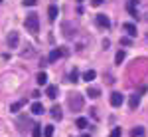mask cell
<instances>
[{
	"mask_svg": "<svg viewBox=\"0 0 148 137\" xmlns=\"http://www.w3.org/2000/svg\"><path fill=\"white\" fill-rule=\"evenodd\" d=\"M24 26H26V30H28V32L38 34V32H40V18H38V14H30V16H26Z\"/></svg>",
	"mask_w": 148,
	"mask_h": 137,
	"instance_id": "6da1fadb",
	"label": "cell"
},
{
	"mask_svg": "<svg viewBox=\"0 0 148 137\" xmlns=\"http://www.w3.org/2000/svg\"><path fill=\"white\" fill-rule=\"evenodd\" d=\"M67 103H69V107H71L73 111H79L81 107H83V95H81V93H73V95L67 97Z\"/></svg>",
	"mask_w": 148,
	"mask_h": 137,
	"instance_id": "7a4b0ae2",
	"label": "cell"
},
{
	"mask_svg": "<svg viewBox=\"0 0 148 137\" xmlns=\"http://www.w3.org/2000/svg\"><path fill=\"white\" fill-rule=\"evenodd\" d=\"M63 54H65V50H63V48H56V50H51V52H49L47 62H49V64H53V62H57V60L63 56Z\"/></svg>",
	"mask_w": 148,
	"mask_h": 137,
	"instance_id": "3957f363",
	"label": "cell"
},
{
	"mask_svg": "<svg viewBox=\"0 0 148 137\" xmlns=\"http://www.w3.org/2000/svg\"><path fill=\"white\" fill-rule=\"evenodd\" d=\"M123 102H125L123 93H119V91H113V93H111V105H113V107H121Z\"/></svg>",
	"mask_w": 148,
	"mask_h": 137,
	"instance_id": "277c9868",
	"label": "cell"
},
{
	"mask_svg": "<svg viewBox=\"0 0 148 137\" xmlns=\"http://www.w3.org/2000/svg\"><path fill=\"white\" fill-rule=\"evenodd\" d=\"M97 24H99L101 28H111V20H109V16H105V14H97Z\"/></svg>",
	"mask_w": 148,
	"mask_h": 137,
	"instance_id": "5b68a950",
	"label": "cell"
},
{
	"mask_svg": "<svg viewBox=\"0 0 148 137\" xmlns=\"http://www.w3.org/2000/svg\"><path fill=\"white\" fill-rule=\"evenodd\" d=\"M18 42H20L18 32H10V34H8V46H10V48H16V46H18Z\"/></svg>",
	"mask_w": 148,
	"mask_h": 137,
	"instance_id": "8992f818",
	"label": "cell"
},
{
	"mask_svg": "<svg viewBox=\"0 0 148 137\" xmlns=\"http://www.w3.org/2000/svg\"><path fill=\"white\" fill-rule=\"evenodd\" d=\"M136 8H138V0H128L126 2V10L130 12L134 18H136Z\"/></svg>",
	"mask_w": 148,
	"mask_h": 137,
	"instance_id": "52a82bcc",
	"label": "cell"
},
{
	"mask_svg": "<svg viewBox=\"0 0 148 137\" xmlns=\"http://www.w3.org/2000/svg\"><path fill=\"white\" fill-rule=\"evenodd\" d=\"M30 111H32L34 115H42V113H44V105H42L40 102H34V103H32V107H30Z\"/></svg>",
	"mask_w": 148,
	"mask_h": 137,
	"instance_id": "ba28073f",
	"label": "cell"
},
{
	"mask_svg": "<svg viewBox=\"0 0 148 137\" xmlns=\"http://www.w3.org/2000/svg\"><path fill=\"white\" fill-rule=\"evenodd\" d=\"M57 14H59V10H57V6H56V4H51V6L47 8V18H49V20L53 22V20L57 18Z\"/></svg>",
	"mask_w": 148,
	"mask_h": 137,
	"instance_id": "9c48e42d",
	"label": "cell"
},
{
	"mask_svg": "<svg viewBox=\"0 0 148 137\" xmlns=\"http://www.w3.org/2000/svg\"><path fill=\"white\" fill-rule=\"evenodd\" d=\"M144 135H146V129L142 125H136L132 129V133H130V137H144Z\"/></svg>",
	"mask_w": 148,
	"mask_h": 137,
	"instance_id": "30bf717a",
	"label": "cell"
},
{
	"mask_svg": "<svg viewBox=\"0 0 148 137\" xmlns=\"http://www.w3.org/2000/svg\"><path fill=\"white\" fill-rule=\"evenodd\" d=\"M87 95H89V97H91V99H97V97H99V95H101V90H99V88H87Z\"/></svg>",
	"mask_w": 148,
	"mask_h": 137,
	"instance_id": "8fae6325",
	"label": "cell"
},
{
	"mask_svg": "<svg viewBox=\"0 0 148 137\" xmlns=\"http://www.w3.org/2000/svg\"><path fill=\"white\" fill-rule=\"evenodd\" d=\"M46 95L49 97V99H56V95H57V86H47V88H46Z\"/></svg>",
	"mask_w": 148,
	"mask_h": 137,
	"instance_id": "7c38bea8",
	"label": "cell"
},
{
	"mask_svg": "<svg viewBox=\"0 0 148 137\" xmlns=\"http://www.w3.org/2000/svg\"><path fill=\"white\" fill-rule=\"evenodd\" d=\"M95 78H97V72H95V70H87V72L83 74V80L87 81V83H89V81H93Z\"/></svg>",
	"mask_w": 148,
	"mask_h": 137,
	"instance_id": "4fadbf2b",
	"label": "cell"
},
{
	"mask_svg": "<svg viewBox=\"0 0 148 137\" xmlns=\"http://www.w3.org/2000/svg\"><path fill=\"white\" fill-rule=\"evenodd\" d=\"M138 103H140V95L138 93H134V95H130V102H128V105H130V109H136Z\"/></svg>",
	"mask_w": 148,
	"mask_h": 137,
	"instance_id": "5bb4252c",
	"label": "cell"
},
{
	"mask_svg": "<svg viewBox=\"0 0 148 137\" xmlns=\"http://www.w3.org/2000/svg\"><path fill=\"white\" fill-rule=\"evenodd\" d=\"M123 28L128 32V36H136V26H134V24L126 22V24H123Z\"/></svg>",
	"mask_w": 148,
	"mask_h": 137,
	"instance_id": "9a60e30c",
	"label": "cell"
},
{
	"mask_svg": "<svg viewBox=\"0 0 148 137\" xmlns=\"http://www.w3.org/2000/svg\"><path fill=\"white\" fill-rule=\"evenodd\" d=\"M36 81H38V86H46L47 83V74L46 72H40L38 78H36Z\"/></svg>",
	"mask_w": 148,
	"mask_h": 137,
	"instance_id": "2e32d148",
	"label": "cell"
},
{
	"mask_svg": "<svg viewBox=\"0 0 148 137\" xmlns=\"http://www.w3.org/2000/svg\"><path fill=\"white\" fill-rule=\"evenodd\" d=\"M51 117L57 119V121L61 119V109H59V105H53V107H51Z\"/></svg>",
	"mask_w": 148,
	"mask_h": 137,
	"instance_id": "e0dca14e",
	"label": "cell"
},
{
	"mask_svg": "<svg viewBox=\"0 0 148 137\" xmlns=\"http://www.w3.org/2000/svg\"><path fill=\"white\" fill-rule=\"evenodd\" d=\"M75 125L79 127V129H85V127L89 125V121H87V119H85V117H79V119H77V121H75Z\"/></svg>",
	"mask_w": 148,
	"mask_h": 137,
	"instance_id": "ac0fdd59",
	"label": "cell"
},
{
	"mask_svg": "<svg viewBox=\"0 0 148 137\" xmlns=\"http://www.w3.org/2000/svg\"><path fill=\"white\" fill-rule=\"evenodd\" d=\"M69 80L73 81V83H77V81H79V72H77V68H73V72L69 74Z\"/></svg>",
	"mask_w": 148,
	"mask_h": 137,
	"instance_id": "d6986e66",
	"label": "cell"
},
{
	"mask_svg": "<svg viewBox=\"0 0 148 137\" xmlns=\"http://www.w3.org/2000/svg\"><path fill=\"white\" fill-rule=\"evenodd\" d=\"M125 58H126V54L123 52V50H119V52H116V56H114V62H116V64H121Z\"/></svg>",
	"mask_w": 148,
	"mask_h": 137,
	"instance_id": "ffe728a7",
	"label": "cell"
},
{
	"mask_svg": "<svg viewBox=\"0 0 148 137\" xmlns=\"http://www.w3.org/2000/svg\"><path fill=\"white\" fill-rule=\"evenodd\" d=\"M32 137H42V125H34V129H32Z\"/></svg>",
	"mask_w": 148,
	"mask_h": 137,
	"instance_id": "44dd1931",
	"label": "cell"
},
{
	"mask_svg": "<svg viewBox=\"0 0 148 137\" xmlns=\"http://www.w3.org/2000/svg\"><path fill=\"white\" fill-rule=\"evenodd\" d=\"M22 105H24V102H16V103H12V105H10V111H12V113H16V111H18V109H20Z\"/></svg>",
	"mask_w": 148,
	"mask_h": 137,
	"instance_id": "7402d4cb",
	"label": "cell"
},
{
	"mask_svg": "<svg viewBox=\"0 0 148 137\" xmlns=\"http://www.w3.org/2000/svg\"><path fill=\"white\" fill-rule=\"evenodd\" d=\"M44 135H46V137L53 135V125H46V127H44Z\"/></svg>",
	"mask_w": 148,
	"mask_h": 137,
	"instance_id": "603a6c76",
	"label": "cell"
},
{
	"mask_svg": "<svg viewBox=\"0 0 148 137\" xmlns=\"http://www.w3.org/2000/svg\"><path fill=\"white\" fill-rule=\"evenodd\" d=\"M121 135H123V131H121V127H114L113 131H111V135H109V137H121Z\"/></svg>",
	"mask_w": 148,
	"mask_h": 137,
	"instance_id": "cb8c5ba5",
	"label": "cell"
},
{
	"mask_svg": "<svg viewBox=\"0 0 148 137\" xmlns=\"http://www.w3.org/2000/svg\"><path fill=\"white\" fill-rule=\"evenodd\" d=\"M38 0H24V6H36Z\"/></svg>",
	"mask_w": 148,
	"mask_h": 137,
	"instance_id": "d4e9b609",
	"label": "cell"
},
{
	"mask_svg": "<svg viewBox=\"0 0 148 137\" xmlns=\"http://www.w3.org/2000/svg\"><path fill=\"white\" fill-rule=\"evenodd\" d=\"M121 44H123V46H130V38H126V36H125V38H121Z\"/></svg>",
	"mask_w": 148,
	"mask_h": 137,
	"instance_id": "484cf974",
	"label": "cell"
},
{
	"mask_svg": "<svg viewBox=\"0 0 148 137\" xmlns=\"http://www.w3.org/2000/svg\"><path fill=\"white\" fill-rule=\"evenodd\" d=\"M105 0H93V6H101Z\"/></svg>",
	"mask_w": 148,
	"mask_h": 137,
	"instance_id": "4316f807",
	"label": "cell"
},
{
	"mask_svg": "<svg viewBox=\"0 0 148 137\" xmlns=\"http://www.w3.org/2000/svg\"><path fill=\"white\" fill-rule=\"evenodd\" d=\"M81 137H91V135H87V133H83V135H81Z\"/></svg>",
	"mask_w": 148,
	"mask_h": 137,
	"instance_id": "83f0119b",
	"label": "cell"
},
{
	"mask_svg": "<svg viewBox=\"0 0 148 137\" xmlns=\"http://www.w3.org/2000/svg\"><path fill=\"white\" fill-rule=\"evenodd\" d=\"M77 2H83V0H77Z\"/></svg>",
	"mask_w": 148,
	"mask_h": 137,
	"instance_id": "f1b7e54d",
	"label": "cell"
},
{
	"mask_svg": "<svg viewBox=\"0 0 148 137\" xmlns=\"http://www.w3.org/2000/svg\"><path fill=\"white\" fill-rule=\"evenodd\" d=\"M0 2H2V0H0Z\"/></svg>",
	"mask_w": 148,
	"mask_h": 137,
	"instance_id": "f546056e",
	"label": "cell"
}]
</instances>
